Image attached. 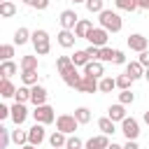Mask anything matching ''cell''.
<instances>
[{"mask_svg":"<svg viewBox=\"0 0 149 149\" xmlns=\"http://www.w3.org/2000/svg\"><path fill=\"white\" fill-rule=\"evenodd\" d=\"M121 133L126 135V140H137L140 137V121L133 116H126L121 121Z\"/></svg>","mask_w":149,"mask_h":149,"instance_id":"obj_6","label":"cell"},{"mask_svg":"<svg viewBox=\"0 0 149 149\" xmlns=\"http://www.w3.org/2000/svg\"><path fill=\"white\" fill-rule=\"evenodd\" d=\"M98 128H100V133H105V135H114V133H116V126H114V121H112L109 116L98 119Z\"/></svg>","mask_w":149,"mask_h":149,"instance_id":"obj_22","label":"cell"},{"mask_svg":"<svg viewBox=\"0 0 149 149\" xmlns=\"http://www.w3.org/2000/svg\"><path fill=\"white\" fill-rule=\"evenodd\" d=\"M65 142H68V135H65L63 130H54V133L49 135V144H51V147H65Z\"/></svg>","mask_w":149,"mask_h":149,"instance_id":"obj_26","label":"cell"},{"mask_svg":"<svg viewBox=\"0 0 149 149\" xmlns=\"http://www.w3.org/2000/svg\"><path fill=\"white\" fill-rule=\"evenodd\" d=\"M107 116H109L114 123H116V121L121 123V121L128 116V114H126V105H121V102H116V105H109V109H107Z\"/></svg>","mask_w":149,"mask_h":149,"instance_id":"obj_17","label":"cell"},{"mask_svg":"<svg viewBox=\"0 0 149 149\" xmlns=\"http://www.w3.org/2000/svg\"><path fill=\"white\" fill-rule=\"evenodd\" d=\"M74 119H77L79 123H88V121H91V109H88V107H77V109H74Z\"/></svg>","mask_w":149,"mask_h":149,"instance_id":"obj_34","label":"cell"},{"mask_svg":"<svg viewBox=\"0 0 149 149\" xmlns=\"http://www.w3.org/2000/svg\"><path fill=\"white\" fill-rule=\"evenodd\" d=\"M116 9H123V12H135L137 9V2L135 0H114Z\"/></svg>","mask_w":149,"mask_h":149,"instance_id":"obj_37","label":"cell"},{"mask_svg":"<svg viewBox=\"0 0 149 149\" xmlns=\"http://www.w3.org/2000/svg\"><path fill=\"white\" fill-rule=\"evenodd\" d=\"M30 37H33V33H30L28 28H23V26L14 30V44H16V47H23V44H28V42H30Z\"/></svg>","mask_w":149,"mask_h":149,"instance_id":"obj_18","label":"cell"},{"mask_svg":"<svg viewBox=\"0 0 149 149\" xmlns=\"http://www.w3.org/2000/svg\"><path fill=\"white\" fill-rule=\"evenodd\" d=\"M12 142L19 147L28 144V130H19V126H16V130H12Z\"/></svg>","mask_w":149,"mask_h":149,"instance_id":"obj_29","label":"cell"},{"mask_svg":"<svg viewBox=\"0 0 149 149\" xmlns=\"http://www.w3.org/2000/svg\"><path fill=\"white\" fill-rule=\"evenodd\" d=\"M12 142V130H7L5 126H0V149H7Z\"/></svg>","mask_w":149,"mask_h":149,"instance_id":"obj_38","label":"cell"},{"mask_svg":"<svg viewBox=\"0 0 149 149\" xmlns=\"http://www.w3.org/2000/svg\"><path fill=\"white\" fill-rule=\"evenodd\" d=\"M70 58H72V63H74L77 68H84V65H86V63L91 61V56L86 54V49H79V51H74V54H72Z\"/></svg>","mask_w":149,"mask_h":149,"instance_id":"obj_25","label":"cell"},{"mask_svg":"<svg viewBox=\"0 0 149 149\" xmlns=\"http://www.w3.org/2000/svg\"><path fill=\"white\" fill-rule=\"evenodd\" d=\"M114 54H116V49L100 47V58H98V61H102V63H114Z\"/></svg>","mask_w":149,"mask_h":149,"instance_id":"obj_35","label":"cell"},{"mask_svg":"<svg viewBox=\"0 0 149 149\" xmlns=\"http://www.w3.org/2000/svg\"><path fill=\"white\" fill-rule=\"evenodd\" d=\"M77 21H79V16H77V12H74V9H63V12H61V16H58L61 28H65V30H74Z\"/></svg>","mask_w":149,"mask_h":149,"instance_id":"obj_9","label":"cell"},{"mask_svg":"<svg viewBox=\"0 0 149 149\" xmlns=\"http://www.w3.org/2000/svg\"><path fill=\"white\" fill-rule=\"evenodd\" d=\"M21 81L26 86H35L37 84V70H21Z\"/></svg>","mask_w":149,"mask_h":149,"instance_id":"obj_28","label":"cell"},{"mask_svg":"<svg viewBox=\"0 0 149 149\" xmlns=\"http://www.w3.org/2000/svg\"><path fill=\"white\" fill-rule=\"evenodd\" d=\"M14 14H16V5H14L12 0L0 2V16H2V19H12Z\"/></svg>","mask_w":149,"mask_h":149,"instance_id":"obj_24","label":"cell"},{"mask_svg":"<svg viewBox=\"0 0 149 149\" xmlns=\"http://www.w3.org/2000/svg\"><path fill=\"white\" fill-rule=\"evenodd\" d=\"M126 44H128V49L130 51H144L147 47H149V37H144V35H140V33H133V35H128V40H126Z\"/></svg>","mask_w":149,"mask_h":149,"instance_id":"obj_8","label":"cell"},{"mask_svg":"<svg viewBox=\"0 0 149 149\" xmlns=\"http://www.w3.org/2000/svg\"><path fill=\"white\" fill-rule=\"evenodd\" d=\"M16 70H19V65H16L14 61H2V63H0V74H2L5 79H12V77L16 74Z\"/></svg>","mask_w":149,"mask_h":149,"instance_id":"obj_21","label":"cell"},{"mask_svg":"<svg viewBox=\"0 0 149 149\" xmlns=\"http://www.w3.org/2000/svg\"><path fill=\"white\" fill-rule=\"evenodd\" d=\"M74 40H77L74 30H65V28H61V33L56 35V42H58L63 49H72V47H74Z\"/></svg>","mask_w":149,"mask_h":149,"instance_id":"obj_14","label":"cell"},{"mask_svg":"<svg viewBox=\"0 0 149 149\" xmlns=\"http://www.w3.org/2000/svg\"><path fill=\"white\" fill-rule=\"evenodd\" d=\"M133 81H135V79H133L130 74H119V77H116V88L126 91V88H130V86H133Z\"/></svg>","mask_w":149,"mask_h":149,"instance_id":"obj_36","label":"cell"},{"mask_svg":"<svg viewBox=\"0 0 149 149\" xmlns=\"http://www.w3.org/2000/svg\"><path fill=\"white\" fill-rule=\"evenodd\" d=\"M14 47H16V44H2V47H0V58H2V61H12Z\"/></svg>","mask_w":149,"mask_h":149,"instance_id":"obj_40","label":"cell"},{"mask_svg":"<svg viewBox=\"0 0 149 149\" xmlns=\"http://www.w3.org/2000/svg\"><path fill=\"white\" fill-rule=\"evenodd\" d=\"M84 147H86V149H107V147H109V135L100 133V135H95V137H88V140L84 142Z\"/></svg>","mask_w":149,"mask_h":149,"instance_id":"obj_15","label":"cell"},{"mask_svg":"<svg viewBox=\"0 0 149 149\" xmlns=\"http://www.w3.org/2000/svg\"><path fill=\"white\" fill-rule=\"evenodd\" d=\"M137 61L144 65V68H149V49H144V51H140V56H137Z\"/></svg>","mask_w":149,"mask_h":149,"instance_id":"obj_44","label":"cell"},{"mask_svg":"<svg viewBox=\"0 0 149 149\" xmlns=\"http://www.w3.org/2000/svg\"><path fill=\"white\" fill-rule=\"evenodd\" d=\"M61 77H63V81H65V84H68L70 88H77L84 74H79V70H77V65H72V68H68V70H65V72H63Z\"/></svg>","mask_w":149,"mask_h":149,"instance_id":"obj_12","label":"cell"},{"mask_svg":"<svg viewBox=\"0 0 149 149\" xmlns=\"http://www.w3.org/2000/svg\"><path fill=\"white\" fill-rule=\"evenodd\" d=\"M77 126H79V121L74 119V114H61V116H56V130H63L65 135H74Z\"/></svg>","mask_w":149,"mask_h":149,"instance_id":"obj_4","label":"cell"},{"mask_svg":"<svg viewBox=\"0 0 149 149\" xmlns=\"http://www.w3.org/2000/svg\"><path fill=\"white\" fill-rule=\"evenodd\" d=\"M84 5H86V12L88 14H100L105 9V0H86Z\"/></svg>","mask_w":149,"mask_h":149,"instance_id":"obj_30","label":"cell"},{"mask_svg":"<svg viewBox=\"0 0 149 149\" xmlns=\"http://www.w3.org/2000/svg\"><path fill=\"white\" fill-rule=\"evenodd\" d=\"M123 149H140V147H137V140H126Z\"/></svg>","mask_w":149,"mask_h":149,"instance_id":"obj_46","label":"cell"},{"mask_svg":"<svg viewBox=\"0 0 149 149\" xmlns=\"http://www.w3.org/2000/svg\"><path fill=\"white\" fill-rule=\"evenodd\" d=\"M88 44H95V47H107V40H109V33L102 28V26H93L86 35Z\"/></svg>","mask_w":149,"mask_h":149,"instance_id":"obj_5","label":"cell"},{"mask_svg":"<svg viewBox=\"0 0 149 149\" xmlns=\"http://www.w3.org/2000/svg\"><path fill=\"white\" fill-rule=\"evenodd\" d=\"M44 140H47L44 123H37V121H35V126H30V128H28V142H30V144H35V147H40Z\"/></svg>","mask_w":149,"mask_h":149,"instance_id":"obj_7","label":"cell"},{"mask_svg":"<svg viewBox=\"0 0 149 149\" xmlns=\"http://www.w3.org/2000/svg\"><path fill=\"white\" fill-rule=\"evenodd\" d=\"M72 65H74V63H72L70 56H58V58H56V70H58V74H63V72H65L68 68H72Z\"/></svg>","mask_w":149,"mask_h":149,"instance_id":"obj_31","label":"cell"},{"mask_svg":"<svg viewBox=\"0 0 149 149\" xmlns=\"http://www.w3.org/2000/svg\"><path fill=\"white\" fill-rule=\"evenodd\" d=\"M9 119H12V121H14L16 126H21V123H23V121L28 119V109H26V102H16V100H14Z\"/></svg>","mask_w":149,"mask_h":149,"instance_id":"obj_11","label":"cell"},{"mask_svg":"<svg viewBox=\"0 0 149 149\" xmlns=\"http://www.w3.org/2000/svg\"><path fill=\"white\" fill-rule=\"evenodd\" d=\"M84 74H91V77H105V65H102V61H88L86 65H84Z\"/></svg>","mask_w":149,"mask_h":149,"instance_id":"obj_16","label":"cell"},{"mask_svg":"<svg viewBox=\"0 0 149 149\" xmlns=\"http://www.w3.org/2000/svg\"><path fill=\"white\" fill-rule=\"evenodd\" d=\"M14 93H16V86L9 81V79H0V95L2 98H14Z\"/></svg>","mask_w":149,"mask_h":149,"instance_id":"obj_23","label":"cell"},{"mask_svg":"<svg viewBox=\"0 0 149 149\" xmlns=\"http://www.w3.org/2000/svg\"><path fill=\"white\" fill-rule=\"evenodd\" d=\"M93 28V23L88 21V19H79L77 21V26H74V35H77V40H86V35H88V30Z\"/></svg>","mask_w":149,"mask_h":149,"instance_id":"obj_20","label":"cell"},{"mask_svg":"<svg viewBox=\"0 0 149 149\" xmlns=\"http://www.w3.org/2000/svg\"><path fill=\"white\" fill-rule=\"evenodd\" d=\"M116 88V77H100V93H112Z\"/></svg>","mask_w":149,"mask_h":149,"instance_id":"obj_27","label":"cell"},{"mask_svg":"<svg viewBox=\"0 0 149 149\" xmlns=\"http://www.w3.org/2000/svg\"><path fill=\"white\" fill-rule=\"evenodd\" d=\"M77 91H81V93H95V91H100V79L91 77V74H84L81 81H79V86H77Z\"/></svg>","mask_w":149,"mask_h":149,"instance_id":"obj_10","label":"cell"},{"mask_svg":"<svg viewBox=\"0 0 149 149\" xmlns=\"http://www.w3.org/2000/svg\"><path fill=\"white\" fill-rule=\"evenodd\" d=\"M70 2H74V5H81V2H86V0H70Z\"/></svg>","mask_w":149,"mask_h":149,"instance_id":"obj_52","label":"cell"},{"mask_svg":"<svg viewBox=\"0 0 149 149\" xmlns=\"http://www.w3.org/2000/svg\"><path fill=\"white\" fill-rule=\"evenodd\" d=\"M23 2H26L28 7H33V9H40V12L49 7V0H23Z\"/></svg>","mask_w":149,"mask_h":149,"instance_id":"obj_42","label":"cell"},{"mask_svg":"<svg viewBox=\"0 0 149 149\" xmlns=\"http://www.w3.org/2000/svg\"><path fill=\"white\" fill-rule=\"evenodd\" d=\"M137 2V9H147L149 12V0H135Z\"/></svg>","mask_w":149,"mask_h":149,"instance_id":"obj_47","label":"cell"},{"mask_svg":"<svg viewBox=\"0 0 149 149\" xmlns=\"http://www.w3.org/2000/svg\"><path fill=\"white\" fill-rule=\"evenodd\" d=\"M47 88L42 86V84H35V86H30V102L37 107V105H47Z\"/></svg>","mask_w":149,"mask_h":149,"instance_id":"obj_13","label":"cell"},{"mask_svg":"<svg viewBox=\"0 0 149 149\" xmlns=\"http://www.w3.org/2000/svg\"><path fill=\"white\" fill-rule=\"evenodd\" d=\"M86 54L91 56V61H98V58H100V47H95V44H88V47H86Z\"/></svg>","mask_w":149,"mask_h":149,"instance_id":"obj_43","label":"cell"},{"mask_svg":"<svg viewBox=\"0 0 149 149\" xmlns=\"http://www.w3.org/2000/svg\"><path fill=\"white\" fill-rule=\"evenodd\" d=\"M119 102H121V105H133V102H135V93H133L130 88L121 91V93H119Z\"/></svg>","mask_w":149,"mask_h":149,"instance_id":"obj_39","label":"cell"},{"mask_svg":"<svg viewBox=\"0 0 149 149\" xmlns=\"http://www.w3.org/2000/svg\"><path fill=\"white\" fill-rule=\"evenodd\" d=\"M98 21H100V26H102L107 33H119V30L123 28L121 16H119L116 12H112V9H102V12L98 14Z\"/></svg>","mask_w":149,"mask_h":149,"instance_id":"obj_1","label":"cell"},{"mask_svg":"<svg viewBox=\"0 0 149 149\" xmlns=\"http://www.w3.org/2000/svg\"><path fill=\"white\" fill-rule=\"evenodd\" d=\"M107 149H123V147H121V144H116V142H109V147H107Z\"/></svg>","mask_w":149,"mask_h":149,"instance_id":"obj_48","label":"cell"},{"mask_svg":"<svg viewBox=\"0 0 149 149\" xmlns=\"http://www.w3.org/2000/svg\"><path fill=\"white\" fill-rule=\"evenodd\" d=\"M19 65H21V70H37V54L35 56H23Z\"/></svg>","mask_w":149,"mask_h":149,"instance_id":"obj_33","label":"cell"},{"mask_svg":"<svg viewBox=\"0 0 149 149\" xmlns=\"http://www.w3.org/2000/svg\"><path fill=\"white\" fill-rule=\"evenodd\" d=\"M84 142L77 137V135H68V142H65V149H81Z\"/></svg>","mask_w":149,"mask_h":149,"instance_id":"obj_41","label":"cell"},{"mask_svg":"<svg viewBox=\"0 0 149 149\" xmlns=\"http://www.w3.org/2000/svg\"><path fill=\"white\" fill-rule=\"evenodd\" d=\"M30 42H33V47H35V54H37V56H47V54L51 51V37H49V33H47L44 28L33 30Z\"/></svg>","mask_w":149,"mask_h":149,"instance_id":"obj_2","label":"cell"},{"mask_svg":"<svg viewBox=\"0 0 149 149\" xmlns=\"http://www.w3.org/2000/svg\"><path fill=\"white\" fill-rule=\"evenodd\" d=\"M142 119H144V123H147V126H149V109H147V112H144V114H142Z\"/></svg>","mask_w":149,"mask_h":149,"instance_id":"obj_49","label":"cell"},{"mask_svg":"<svg viewBox=\"0 0 149 149\" xmlns=\"http://www.w3.org/2000/svg\"><path fill=\"white\" fill-rule=\"evenodd\" d=\"M14 100H16V102H28V100H30V86H26V84L19 86L16 93H14Z\"/></svg>","mask_w":149,"mask_h":149,"instance_id":"obj_32","label":"cell"},{"mask_svg":"<svg viewBox=\"0 0 149 149\" xmlns=\"http://www.w3.org/2000/svg\"><path fill=\"white\" fill-rule=\"evenodd\" d=\"M114 65H126V56H123V51H119V49H116V54H114Z\"/></svg>","mask_w":149,"mask_h":149,"instance_id":"obj_45","label":"cell"},{"mask_svg":"<svg viewBox=\"0 0 149 149\" xmlns=\"http://www.w3.org/2000/svg\"><path fill=\"white\" fill-rule=\"evenodd\" d=\"M21 149H40V147H35V144H30V142H28V144H23Z\"/></svg>","mask_w":149,"mask_h":149,"instance_id":"obj_50","label":"cell"},{"mask_svg":"<svg viewBox=\"0 0 149 149\" xmlns=\"http://www.w3.org/2000/svg\"><path fill=\"white\" fill-rule=\"evenodd\" d=\"M144 81H149V68H144V77H142Z\"/></svg>","mask_w":149,"mask_h":149,"instance_id":"obj_51","label":"cell"},{"mask_svg":"<svg viewBox=\"0 0 149 149\" xmlns=\"http://www.w3.org/2000/svg\"><path fill=\"white\" fill-rule=\"evenodd\" d=\"M51 149H65V147H51Z\"/></svg>","mask_w":149,"mask_h":149,"instance_id":"obj_53","label":"cell"},{"mask_svg":"<svg viewBox=\"0 0 149 149\" xmlns=\"http://www.w3.org/2000/svg\"><path fill=\"white\" fill-rule=\"evenodd\" d=\"M126 74H130L133 79H140V77H144V65L140 61H130V63H126Z\"/></svg>","mask_w":149,"mask_h":149,"instance_id":"obj_19","label":"cell"},{"mask_svg":"<svg viewBox=\"0 0 149 149\" xmlns=\"http://www.w3.org/2000/svg\"><path fill=\"white\" fill-rule=\"evenodd\" d=\"M30 114H33V119L37 123H44V126H49V123L56 121V114H54V107L51 105H37Z\"/></svg>","mask_w":149,"mask_h":149,"instance_id":"obj_3","label":"cell"}]
</instances>
